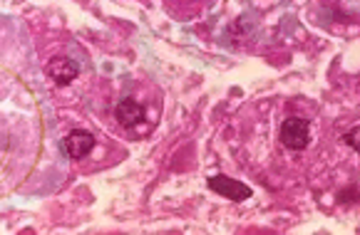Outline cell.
<instances>
[{
  "label": "cell",
  "mask_w": 360,
  "mask_h": 235,
  "mask_svg": "<svg viewBox=\"0 0 360 235\" xmlns=\"http://www.w3.org/2000/svg\"><path fill=\"white\" fill-rule=\"evenodd\" d=\"M209 188H212L214 194L221 196V199L233 201V203H244V201H249L251 196H254L251 186L236 181V178L224 176V173H221V176H212V178H209Z\"/></svg>",
  "instance_id": "2"
},
{
  "label": "cell",
  "mask_w": 360,
  "mask_h": 235,
  "mask_svg": "<svg viewBox=\"0 0 360 235\" xmlns=\"http://www.w3.org/2000/svg\"><path fill=\"white\" fill-rule=\"evenodd\" d=\"M115 119L124 126V129H134L137 124H142L144 119V107L137 100H122L115 107Z\"/></svg>",
  "instance_id": "5"
},
{
  "label": "cell",
  "mask_w": 360,
  "mask_h": 235,
  "mask_svg": "<svg viewBox=\"0 0 360 235\" xmlns=\"http://www.w3.org/2000/svg\"><path fill=\"white\" fill-rule=\"evenodd\" d=\"M95 149V136L85 129H72L68 136H65V152H68L70 159L79 161V159H85L92 154Z\"/></svg>",
  "instance_id": "3"
},
{
  "label": "cell",
  "mask_w": 360,
  "mask_h": 235,
  "mask_svg": "<svg viewBox=\"0 0 360 235\" xmlns=\"http://www.w3.org/2000/svg\"><path fill=\"white\" fill-rule=\"evenodd\" d=\"M278 139L291 152H303L308 147V141H311V124L303 116H288V119H283Z\"/></svg>",
  "instance_id": "1"
},
{
  "label": "cell",
  "mask_w": 360,
  "mask_h": 235,
  "mask_svg": "<svg viewBox=\"0 0 360 235\" xmlns=\"http://www.w3.org/2000/svg\"><path fill=\"white\" fill-rule=\"evenodd\" d=\"M345 144H348L353 152L360 154V126H355V129H350L348 134H345Z\"/></svg>",
  "instance_id": "6"
},
{
  "label": "cell",
  "mask_w": 360,
  "mask_h": 235,
  "mask_svg": "<svg viewBox=\"0 0 360 235\" xmlns=\"http://www.w3.org/2000/svg\"><path fill=\"white\" fill-rule=\"evenodd\" d=\"M45 72H48V77L53 79L55 84L65 87V84H70L75 77H77L79 67L70 58H53L48 62V67H45Z\"/></svg>",
  "instance_id": "4"
}]
</instances>
